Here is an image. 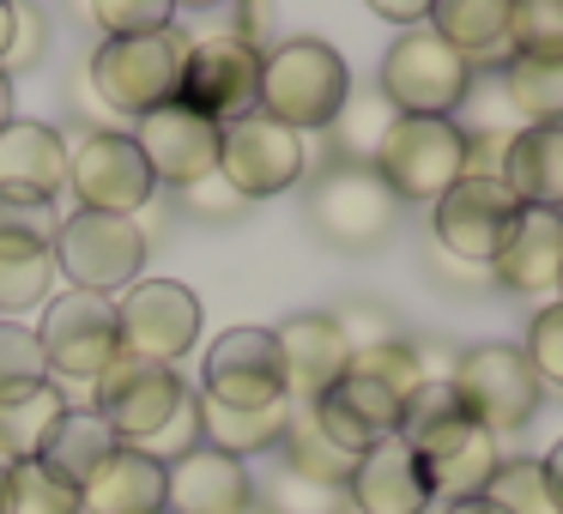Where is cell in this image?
<instances>
[{
	"label": "cell",
	"mask_w": 563,
	"mask_h": 514,
	"mask_svg": "<svg viewBox=\"0 0 563 514\" xmlns=\"http://www.w3.org/2000/svg\"><path fill=\"white\" fill-rule=\"evenodd\" d=\"M352 98V67L333 43L291 37L261 55V115L285 122L291 134H321Z\"/></svg>",
	"instance_id": "obj_1"
},
{
	"label": "cell",
	"mask_w": 563,
	"mask_h": 514,
	"mask_svg": "<svg viewBox=\"0 0 563 514\" xmlns=\"http://www.w3.org/2000/svg\"><path fill=\"white\" fill-rule=\"evenodd\" d=\"M188 67V37L183 31H146V37H103L91 49V91L115 115H152L176 103Z\"/></svg>",
	"instance_id": "obj_2"
},
{
	"label": "cell",
	"mask_w": 563,
	"mask_h": 514,
	"mask_svg": "<svg viewBox=\"0 0 563 514\" xmlns=\"http://www.w3.org/2000/svg\"><path fill=\"white\" fill-rule=\"evenodd\" d=\"M369 170L388 182V194L400 206L406 200H430L437 206L466 176V134L454 115H394V127L382 134Z\"/></svg>",
	"instance_id": "obj_3"
},
{
	"label": "cell",
	"mask_w": 563,
	"mask_h": 514,
	"mask_svg": "<svg viewBox=\"0 0 563 514\" xmlns=\"http://www.w3.org/2000/svg\"><path fill=\"white\" fill-rule=\"evenodd\" d=\"M146 224L140 219H115V212H67L55 224V272L67 279V291H91L110 297L128 291L146 267Z\"/></svg>",
	"instance_id": "obj_4"
},
{
	"label": "cell",
	"mask_w": 563,
	"mask_h": 514,
	"mask_svg": "<svg viewBox=\"0 0 563 514\" xmlns=\"http://www.w3.org/2000/svg\"><path fill=\"white\" fill-rule=\"evenodd\" d=\"M394 219H400V200L388 194V182L369 164H328L309 182V224L340 255L382 248L394 236Z\"/></svg>",
	"instance_id": "obj_5"
},
{
	"label": "cell",
	"mask_w": 563,
	"mask_h": 514,
	"mask_svg": "<svg viewBox=\"0 0 563 514\" xmlns=\"http://www.w3.org/2000/svg\"><path fill=\"white\" fill-rule=\"evenodd\" d=\"M449 388H454V400H461V412L473 417L478 429H490V436L527 429L539 417V400H545V388H539V376L527 369L521 345H473V351H461Z\"/></svg>",
	"instance_id": "obj_6"
},
{
	"label": "cell",
	"mask_w": 563,
	"mask_h": 514,
	"mask_svg": "<svg viewBox=\"0 0 563 514\" xmlns=\"http://www.w3.org/2000/svg\"><path fill=\"white\" fill-rule=\"evenodd\" d=\"M188 393L195 388H188L170 364H146V357L115 351L110 364H103V376L91 381V412L110 424V436L122 442V448H146V442L176 417V405H183Z\"/></svg>",
	"instance_id": "obj_7"
},
{
	"label": "cell",
	"mask_w": 563,
	"mask_h": 514,
	"mask_svg": "<svg viewBox=\"0 0 563 514\" xmlns=\"http://www.w3.org/2000/svg\"><path fill=\"white\" fill-rule=\"evenodd\" d=\"M382 98L400 115H461V103L473 98V67L430 25L400 31L382 55Z\"/></svg>",
	"instance_id": "obj_8"
},
{
	"label": "cell",
	"mask_w": 563,
	"mask_h": 514,
	"mask_svg": "<svg viewBox=\"0 0 563 514\" xmlns=\"http://www.w3.org/2000/svg\"><path fill=\"white\" fill-rule=\"evenodd\" d=\"M261 55L249 37L236 31H212V37H188V67H183V91L176 103H188L195 115L231 127L243 115L261 110Z\"/></svg>",
	"instance_id": "obj_9"
},
{
	"label": "cell",
	"mask_w": 563,
	"mask_h": 514,
	"mask_svg": "<svg viewBox=\"0 0 563 514\" xmlns=\"http://www.w3.org/2000/svg\"><path fill=\"white\" fill-rule=\"evenodd\" d=\"M309 170V139L291 134L285 122L273 115H243L219 134V176L236 188L243 200H273V194H291Z\"/></svg>",
	"instance_id": "obj_10"
},
{
	"label": "cell",
	"mask_w": 563,
	"mask_h": 514,
	"mask_svg": "<svg viewBox=\"0 0 563 514\" xmlns=\"http://www.w3.org/2000/svg\"><path fill=\"white\" fill-rule=\"evenodd\" d=\"M43 364L49 381H98L103 364L122 351V333H115V303L91 291H62L43 303Z\"/></svg>",
	"instance_id": "obj_11"
},
{
	"label": "cell",
	"mask_w": 563,
	"mask_h": 514,
	"mask_svg": "<svg viewBox=\"0 0 563 514\" xmlns=\"http://www.w3.org/2000/svg\"><path fill=\"white\" fill-rule=\"evenodd\" d=\"M115 333L128 357L176 369V357H188L200 339V297L176 279H134L115 297Z\"/></svg>",
	"instance_id": "obj_12"
},
{
	"label": "cell",
	"mask_w": 563,
	"mask_h": 514,
	"mask_svg": "<svg viewBox=\"0 0 563 514\" xmlns=\"http://www.w3.org/2000/svg\"><path fill=\"white\" fill-rule=\"evenodd\" d=\"M67 188H74L79 212H115V219H140L158 194L146 158L128 134H91L67 158Z\"/></svg>",
	"instance_id": "obj_13"
},
{
	"label": "cell",
	"mask_w": 563,
	"mask_h": 514,
	"mask_svg": "<svg viewBox=\"0 0 563 514\" xmlns=\"http://www.w3.org/2000/svg\"><path fill=\"white\" fill-rule=\"evenodd\" d=\"M515 212L521 206H515V194L503 188V176H461V182L437 200L430 231H437L442 255L466 260V267H490L503 236H509V224H515Z\"/></svg>",
	"instance_id": "obj_14"
},
{
	"label": "cell",
	"mask_w": 563,
	"mask_h": 514,
	"mask_svg": "<svg viewBox=\"0 0 563 514\" xmlns=\"http://www.w3.org/2000/svg\"><path fill=\"white\" fill-rule=\"evenodd\" d=\"M200 400L219 405H273L285 400V369H279V345L273 327H231L207 345V369H200Z\"/></svg>",
	"instance_id": "obj_15"
},
{
	"label": "cell",
	"mask_w": 563,
	"mask_h": 514,
	"mask_svg": "<svg viewBox=\"0 0 563 514\" xmlns=\"http://www.w3.org/2000/svg\"><path fill=\"white\" fill-rule=\"evenodd\" d=\"M219 134L224 127L207 122V115H195L188 103H164V110L140 115V127L128 139L140 146L152 182L188 188V182H200V176L219 170Z\"/></svg>",
	"instance_id": "obj_16"
},
{
	"label": "cell",
	"mask_w": 563,
	"mask_h": 514,
	"mask_svg": "<svg viewBox=\"0 0 563 514\" xmlns=\"http://www.w3.org/2000/svg\"><path fill=\"white\" fill-rule=\"evenodd\" d=\"M400 412H406V405L394 400L382 381L352 376V369H345V376L333 381L316 405H309V417L321 424V436H328L340 454H352V460H357V454H369L376 442L400 436Z\"/></svg>",
	"instance_id": "obj_17"
},
{
	"label": "cell",
	"mask_w": 563,
	"mask_h": 514,
	"mask_svg": "<svg viewBox=\"0 0 563 514\" xmlns=\"http://www.w3.org/2000/svg\"><path fill=\"white\" fill-rule=\"evenodd\" d=\"M345 496H352V514H430L437 490H430L424 460L400 436H388L369 454H357L352 478H345Z\"/></svg>",
	"instance_id": "obj_18"
},
{
	"label": "cell",
	"mask_w": 563,
	"mask_h": 514,
	"mask_svg": "<svg viewBox=\"0 0 563 514\" xmlns=\"http://www.w3.org/2000/svg\"><path fill=\"white\" fill-rule=\"evenodd\" d=\"M273 345H279L285 400L291 405H316L352 364V345H345L333 315H291L285 327H273Z\"/></svg>",
	"instance_id": "obj_19"
},
{
	"label": "cell",
	"mask_w": 563,
	"mask_h": 514,
	"mask_svg": "<svg viewBox=\"0 0 563 514\" xmlns=\"http://www.w3.org/2000/svg\"><path fill=\"white\" fill-rule=\"evenodd\" d=\"M255 509V484L249 466L219 448H188L183 460L164 466V514H249Z\"/></svg>",
	"instance_id": "obj_20"
},
{
	"label": "cell",
	"mask_w": 563,
	"mask_h": 514,
	"mask_svg": "<svg viewBox=\"0 0 563 514\" xmlns=\"http://www.w3.org/2000/svg\"><path fill=\"white\" fill-rule=\"evenodd\" d=\"M490 279L515 297H545L558 291L563 279V212H539V206H521L503 236L497 260H490Z\"/></svg>",
	"instance_id": "obj_21"
},
{
	"label": "cell",
	"mask_w": 563,
	"mask_h": 514,
	"mask_svg": "<svg viewBox=\"0 0 563 514\" xmlns=\"http://www.w3.org/2000/svg\"><path fill=\"white\" fill-rule=\"evenodd\" d=\"M67 158L74 146L62 139V127L49 122H7L0 127V194L7 200H49L67 188Z\"/></svg>",
	"instance_id": "obj_22"
},
{
	"label": "cell",
	"mask_w": 563,
	"mask_h": 514,
	"mask_svg": "<svg viewBox=\"0 0 563 514\" xmlns=\"http://www.w3.org/2000/svg\"><path fill=\"white\" fill-rule=\"evenodd\" d=\"M79 514H164V466L140 448H115L79 484Z\"/></svg>",
	"instance_id": "obj_23"
},
{
	"label": "cell",
	"mask_w": 563,
	"mask_h": 514,
	"mask_svg": "<svg viewBox=\"0 0 563 514\" xmlns=\"http://www.w3.org/2000/svg\"><path fill=\"white\" fill-rule=\"evenodd\" d=\"M509 7L515 0H430V31L466 55V67H503L509 62Z\"/></svg>",
	"instance_id": "obj_24"
},
{
	"label": "cell",
	"mask_w": 563,
	"mask_h": 514,
	"mask_svg": "<svg viewBox=\"0 0 563 514\" xmlns=\"http://www.w3.org/2000/svg\"><path fill=\"white\" fill-rule=\"evenodd\" d=\"M503 188L515 206L563 212V127H521L503 152Z\"/></svg>",
	"instance_id": "obj_25"
},
{
	"label": "cell",
	"mask_w": 563,
	"mask_h": 514,
	"mask_svg": "<svg viewBox=\"0 0 563 514\" xmlns=\"http://www.w3.org/2000/svg\"><path fill=\"white\" fill-rule=\"evenodd\" d=\"M200 400V393H195ZM285 424H291V400H273V405H219V400H200V442L231 460H249V454H273L285 442Z\"/></svg>",
	"instance_id": "obj_26"
},
{
	"label": "cell",
	"mask_w": 563,
	"mask_h": 514,
	"mask_svg": "<svg viewBox=\"0 0 563 514\" xmlns=\"http://www.w3.org/2000/svg\"><path fill=\"white\" fill-rule=\"evenodd\" d=\"M115 448H122V442L110 436V424H103L91 405H86V412H74V405H67L62 424H55L49 442H43L37 466H43L49 478H62L67 490H79V484L91 478V466H98L103 454H115Z\"/></svg>",
	"instance_id": "obj_27"
},
{
	"label": "cell",
	"mask_w": 563,
	"mask_h": 514,
	"mask_svg": "<svg viewBox=\"0 0 563 514\" xmlns=\"http://www.w3.org/2000/svg\"><path fill=\"white\" fill-rule=\"evenodd\" d=\"M503 103L515 110L521 127H563V62H539V55H509L497 67Z\"/></svg>",
	"instance_id": "obj_28"
},
{
	"label": "cell",
	"mask_w": 563,
	"mask_h": 514,
	"mask_svg": "<svg viewBox=\"0 0 563 514\" xmlns=\"http://www.w3.org/2000/svg\"><path fill=\"white\" fill-rule=\"evenodd\" d=\"M67 400H62V381H43V388L19 393V400H0V460H37L43 442H49V429L62 424Z\"/></svg>",
	"instance_id": "obj_29"
},
{
	"label": "cell",
	"mask_w": 563,
	"mask_h": 514,
	"mask_svg": "<svg viewBox=\"0 0 563 514\" xmlns=\"http://www.w3.org/2000/svg\"><path fill=\"white\" fill-rule=\"evenodd\" d=\"M279 460H285V472L316 478V484H340V490H345V478H352V466H357L352 454H340L328 436H321V424L309 417V405H291V424H285Z\"/></svg>",
	"instance_id": "obj_30"
},
{
	"label": "cell",
	"mask_w": 563,
	"mask_h": 514,
	"mask_svg": "<svg viewBox=\"0 0 563 514\" xmlns=\"http://www.w3.org/2000/svg\"><path fill=\"white\" fill-rule=\"evenodd\" d=\"M394 115H400V110H394L382 91H352V98L340 103V115L328 122L333 146H340V164H369V158H376L382 134L394 127Z\"/></svg>",
	"instance_id": "obj_31"
},
{
	"label": "cell",
	"mask_w": 563,
	"mask_h": 514,
	"mask_svg": "<svg viewBox=\"0 0 563 514\" xmlns=\"http://www.w3.org/2000/svg\"><path fill=\"white\" fill-rule=\"evenodd\" d=\"M485 502L497 514H563L558 490L545 478V460H497L485 484Z\"/></svg>",
	"instance_id": "obj_32"
},
{
	"label": "cell",
	"mask_w": 563,
	"mask_h": 514,
	"mask_svg": "<svg viewBox=\"0 0 563 514\" xmlns=\"http://www.w3.org/2000/svg\"><path fill=\"white\" fill-rule=\"evenodd\" d=\"M352 376H369L382 381V388L394 393V400H412L418 388H424V369H418V345L412 339H382V345H364V351H352Z\"/></svg>",
	"instance_id": "obj_33"
},
{
	"label": "cell",
	"mask_w": 563,
	"mask_h": 514,
	"mask_svg": "<svg viewBox=\"0 0 563 514\" xmlns=\"http://www.w3.org/2000/svg\"><path fill=\"white\" fill-rule=\"evenodd\" d=\"M261 514H352V496L340 484H316V478H297L279 466L261 484Z\"/></svg>",
	"instance_id": "obj_34"
},
{
	"label": "cell",
	"mask_w": 563,
	"mask_h": 514,
	"mask_svg": "<svg viewBox=\"0 0 563 514\" xmlns=\"http://www.w3.org/2000/svg\"><path fill=\"white\" fill-rule=\"evenodd\" d=\"M509 55L563 62V0H515L509 7Z\"/></svg>",
	"instance_id": "obj_35"
},
{
	"label": "cell",
	"mask_w": 563,
	"mask_h": 514,
	"mask_svg": "<svg viewBox=\"0 0 563 514\" xmlns=\"http://www.w3.org/2000/svg\"><path fill=\"white\" fill-rule=\"evenodd\" d=\"M55 206L49 200H7L0 194V248L7 255H55Z\"/></svg>",
	"instance_id": "obj_36"
},
{
	"label": "cell",
	"mask_w": 563,
	"mask_h": 514,
	"mask_svg": "<svg viewBox=\"0 0 563 514\" xmlns=\"http://www.w3.org/2000/svg\"><path fill=\"white\" fill-rule=\"evenodd\" d=\"M49 284H55V255H7L0 248V321L49 303Z\"/></svg>",
	"instance_id": "obj_37"
},
{
	"label": "cell",
	"mask_w": 563,
	"mask_h": 514,
	"mask_svg": "<svg viewBox=\"0 0 563 514\" xmlns=\"http://www.w3.org/2000/svg\"><path fill=\"white\" fill-rule=\"evenodd\" d=\"M43 381H49V364H43L37 333L19 327V321H0V400H19Z\"/></svg>",
	"instance_id": "obj_38"
},
{
	"label": "cell",
	"mask_w": 563,
	"mask_h": 514,
	"mask_svg": "<svg viewBox=\"0 0 563 514\" xmlns=\"http://www.w3.org/2000/svg\"><path fill=\"white\" fill-rule=\"evenodd\" d=\"M86 13L103 37H146V31H170L176 0H86Z\"/></svg>",
	"instance_id": "obj_39"
},
{
	"label": "cell",
	"mask_w": 563,
	"mask_h": 514,
	"mask_svg": "<svg viewBox=\"0 0 563 514\" xmlns=\"http://www.w3.org/2000/svg\"><path fill=\"white\" fill-rule=\"evenodd\" d=\"M7 514H79V490L49 478L37 460L13 466V490H7Z\"/></svg>",
	"instance_id": "obj_40"
},
{
	"label": "cell",
	"mask_w": 563,
	"mask_h": 514,
	"mask_svg": "<svg viewBox=\"0 0 563 514\" xmlns=\"http://www.w3.org/2000/svg\"><path fill=\"white\" fill-rule=\"evenodd\" d=\"M521 357H527V369L539 376V388H558V393H563V297L533 315Z\"/></svg>",
	"instance_id": "obj_41"
},
{
	"label": "cell",
	"mask_w": 563,
	"mask_h": 514,
	"mask_svg": "<svg viewBox=\"0 0 563 514\" xmlns=\"http://www.w3.org/2000/svg\"><path fill=\"white\" fill-rule=\"evenodd\" d=\"M43 49H49V19H43V7L13 0V43H7V62H0V74H7V79L31 74V67L43 62Z\"/></svg>",
	"instance_id": "obj_42"
},
{
	"label": "cell",
	"mask_w": 563,
	"mask_h": 514,
	"mask_svg": "<svg viewBox=\"0 0 563 514\" xmlns=\"http://www.w3.org/2000/svg\"><path fill=\"white\" fill-rule=\"evenodd\" d=\"M188 448H200V400H195V393H188V400L176 405V417H170V424H164L140 454H152L158 466H170V460H183Z\"/></svg>",
	"instance_id": "obj_43"
},
{
	"label": "cell",
	"mask_w": 563,
	"mask_h": 514,
	"mask_svg": "<svg viewBox=\"0 0 563 514\" xmlns=\"http://www.w3.org/2000/svg\"><path fill=\"white\" fill-rule=\"evenodd\" d=\"M333 321H340V333H345V345H352V351L382 345V339H400L394 315H388V309H376V303H352V309H340Z\"/></svg>",
	"instance_id": "obj_44"
},
{
	"label": "cell",
	"mask_w": 563,
	"mask_h": 514,
	"mask_svg": "<svg viewBox=\"0 0 563 514\" xmlns=\"http://www.w3.org/2000/svg\"><path fill=\"white\" fill-rule=\"evenodd\" d=\"M183 200H188V212H195V219H236V212L249 206V200L236 194V188L224 182L219 170L200 176V182H188V188H183Z\"/></svg>",
	"instance_id": "obj_45"
},
{
	"label": "cell",
	"mask_w": 563,
	"mask_h": 514,
	"mask_svg": "<svg viewBox=\"0 0 563 514\" xmlns=\"http://www.w3.org/2000/svg\"><path fill=\"white\" fill-rule=\"evenodd\" d=\"M369 13L388 19V25H400V31H418L430 19V0H369Z\"/></svg>",
	"instance_id": "obj_46"
},
{
	"label": "cell",
	"mask_w": 563,
	"mask_h": 514,
	"mask_svg": "<svg viewBox=\"0 0 563 514\" xmlns=\"http://www.w3.org/2000/svg\"><path fill=\"white\" fill-rule=\"evenodd\" d=\"M442 514H497L485 496H461V502H442Z\"/></svg>",
	"instance_id": "obj_47"
},
{
	"label": "cell",
	"mask_w": 563,
	"mask_h": 514,
	"mask_svg": "<svg viewBox=\"0 0 563 514\" xmlns=\"http://www.w3.org/2000/svg\"><path fill=\"white\" fill-rule=\"evenodd\" d=\"M545 478H551V490H558V502H563V442L545 454Z\"/></svg>",
	"instance_id": "obj_48"
},
{
	"label": "cell",
	"mask_w": 563,
	"mask_h": 514,
	"mask_svg": "<svg viewBox=\"0 0 563 514\" xmlns=\"http://www.w3.org/2000/svg\"><path fill=\"white\" fill-rule=\"evenodd\" d=\"M7 43H13V0H0V62H7Z\"/></svg>",
	"instance_id": "obj_49"
},
{
	"label": "cell",
	"mask_w": 563,
	"mask_h": 514,
	"mask_svg": "<svg viewBox=\"0 0 563 514\" xmlns=\"http://www.w3.org/2000/svg\"><path fill=\"white\" fill-rule=\"evenodd\" d=\"M7 122H13V79L0 74V127H7Z\"/></svg>",
	"instance_id": "obj_50"
},
{
	"label": "cell",
	"mask_w": 563,
	"mask_h": 514,
	"mask_svg": "<svg viewBox=\"0 0 563 514\" xmlns=\"http://www.w3.org/2000/svg\"><path fill=\"white\" fill-rule=\"evenodd\" d=\"M7 490H13V460H0V514H7Z\"/></svg>",
	"instance_id": "obj_51"
},
{
	"label": "cell",
	"mask_w": 563,
	"mask_h": 514,
	"mask_svg": "<svg viewBox=\"0 0 563 514\" xmlns=\"http://www.w3.org/2000/svg\"><path fill=\"white\" fill-rule=\"evenodd\" d=\"M176 7H195V13H212V7H224V0H176Z\"/></svg>",
	"instance_id": "obj_52"
},
{
	"label": "cell",
	"mask_w": 563,
	"mask_h": 514,
	"mask_svg": "<svg viewBox=\"0 0 563 514\" xmlns=\"http://www.w3.org/2000/svg\"><path fill=\"white\" fill-rule=\"evenodd\" d=\"M558 291H563V279H558Z\"/></svg>",
	"instance_id": "obj_53"
}]
</instances>
